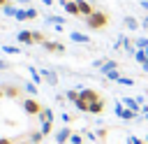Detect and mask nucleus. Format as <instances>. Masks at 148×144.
Masks as SVG:
<instances>
[{
    "label": "nucleus",
    "instance_id": "1",
    "mask_svg": "<svg viewBox=\"0 0 148 144\" xmlns=\"http://www.w3.org/2000/svg\"><path fill=\"white\" fill-rule=\"evenodd\" d=\"M76 105L86 111H102V107H104L102 98L95 91H83L81 95H76Z\"/></svg>",
    "mask_w": 148,
    "mask_h": 144
},
{
    "label": "nucleus",
    "instance_id": "2",
    "mask_svg": "<svg viewBox=\"0 0 148 144\" xmlns=\"http://www.w3.org/2000/svg\"><path fill=\"white\" fill-rule=\"evenodd\" d=\"M86 23H88L90 28L99 30V28H104V26H106V16H104L102 12H92L90 16H86Z\"/></svg>",
    "mask_w": 148,
    "mask_h": 144
},
{
    "label": "nucleus",
    "instance_id": "3",
    "mask_svg": "<svg viewBox=\"0 0 148 144\" xmlns=\"http://www.w3.org/2000/svg\"><path fill=\"white\" fill-rule=\"evenodd\" d=\"M76 5H79V12H81V14H86V16H90V14L95 12V9H92L86 0H76Z\"/></svg>",
    "mask_w": 148,
    "mask_h": 144
},
{
    "label": "nucleus",
    "instance_id": "4",
    "mask_svg": "<svg viewBox=\"0 0 148 144\" xmlns=\"http://www.w3.org/2000/svg\"><path fill=\"white\" fill-rule=\"evenodd\" d=\"M25 109H28V111H30V114H37V111H39V109H42V107H39V105H37V102H35V100H28V102H25Z\"/></svg>",
    "mask_w": 148,
    "mask_h": 144
},
{
    "label": "nucleus",
    "instance_id": "5",
    "mask_svg": "<svg viewBox=\"0 0 148 144\" xmlns=\"http://www.w3.org/2000/svg\"><path fill=\"white\" fill-rule=\"evenodd\" d=\"M0 5H7V0H0Z\"/></svg>",
    "mask_w": 148,
    "mask_h": 144
},
{
    "label": "nucleus",
    "instance_id": "6",
    "mask_svg": "<svg viewBox=\"0 0 148 144\" xmlns=\"http://www.w3.org/2000/svg\"><path fill=\"white\" fill-rule=\"evenodd\" d=\"M0 144H12V142H0Z\"/></svg>",
    "mask_w": 148,
    "mask_h": 144
}]
</instances>
